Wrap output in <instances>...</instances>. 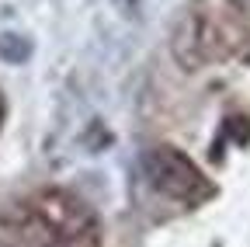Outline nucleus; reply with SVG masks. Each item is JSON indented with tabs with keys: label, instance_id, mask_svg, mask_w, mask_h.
Wrapping results in <instances>:
<instances>
[{
	"label": "nucleus",
	"instance_id": "nucleus-2",
	"mask_svg": "<svg viewBox=\"0 0 250 247\" xmlns=\"http://www.w3.org/2000/svg\"><path fill=\"white\" fill-rule=\"evenodd\" d=\"M0 56L4 59H24L28 56V42L18 39V35H4L0 39Z\"/></svg>",
	"mask_w": 250,
	"mask_h": 247
},
{
	"label": "nucleus",
	"instance_id": "nucleus-3",
	"mask_svg": "<svg viewBox=\"0 0 250 247\" xmlns=\"http://www.w3.org/2000/svg\"><path fill=\"white\" fill-rule=\"evenodd\" d=\"M136 4H139V0H115V7H118V11H125V14H132V11H136Z\"/></svg>",
	"mask_w": 250,
	"mask_h": 247
},
{
	"label": "nucleus",
	"instance_id": "nucleus-1",
	"mask_svg": "<svg viewBox=\"0 0 250 247\" xmlns=\"http://www.w3.org/2000/svg\"><path fill=\"white\" fill-rule=\"evenodd\" d=\"M143 167H146V178H149L153 188L177 199V202H195L205 192L202 171L188 160L181 150H149Z\"/></svg>",
	"mask_w": 250,
	"mask_h": 247
}]
</instances>
